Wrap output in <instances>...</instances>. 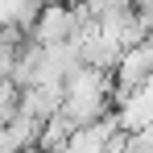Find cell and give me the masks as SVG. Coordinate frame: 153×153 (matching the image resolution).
I'll list each match as a JSON object with an SVG mask.
<instances>
[{
	"label": "cell",
	"mask_w": 153,
	"mask_h": 153,
	"mask_svg": "<svg viewBox=\"0 0 153 153\" xmlns=\"http://www.w3.org/2000/svg\"><path fill=\"white\" fill-rule=\"evenodd\" d=\"M116 128H120V112H103L100 120H87V124L71 128L66 149H75V153H100V149H108V141H112Z\"/></svg>",
	"instance_id": "cell-2"
},
{
	"label": "cell",
	"mask_w": 153,
	"mask_h": 153,
	"mask_svg": "<svg viewBox=\"0 0 153 153\" xmlns=\"http://www.w3.org/2000/svg\"><path fill=\"white\" fill-rule=\"evenodd\" d=\"M87 21V13H83V4H66V0H50L42 13H37V21H33V37L42 42V46H54V42H71L79 29Z\"/></svg>",
	"instance_id": "cell-1"
}]
</instances>
